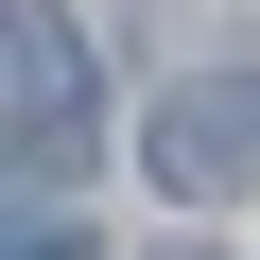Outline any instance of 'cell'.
<instances>
[{
  "label": "cell",
  "instance_id": "1",
  "mask_svg": "<svg viewBox=\"0 0 260 260\" xmlns=\"http://www.w3.org/2000/svg\"><path fill=\"white\" fill-rule=\"evenodd\" d=\"M0 139H18V208L104 156V70L70 35V0H0Z\"/></svg>",
  "mask_w": 260,
  "mask_h": 260
},
{
  "label": "cell",
  "instance_id": "2",
  "mask_svg": "<svg viewBox=\"0 0 260 260\" xmlns=\"http://www.w3.org/2000/svg\"><path fill=\"white\" fill-rule=\"evenodd\" d=\"M139 156H156V191H174V208L260 191V52H243V70H191V87L156 104V139H139Z\"/></svg>",
  "mask_w": 260,
  "mask_h": 260
},
{
  "label": "cell",
  "instance_id": "3",
  "mask_svg": "<svg viewBox=\"0 0 260 260\" xmlns=\"http://www.w3.org/2000/svg\"><path fill=\"white\" fill-rule=\"evenodd\" d=\"M18 260H87V225H35V208H18Z\"/></svg>",
  "mask_w": 260,
  "mask_h": 260
},
{
  "label": "cell",
  "instance_id": "4",
  "mask_svg": "<svg viewBox=\"0 0 260 260\" xmlns=\"http://www.w3.org/2000/svg\"><path fill=\"white\" fill-rule=\"evenodd\" d=\"M174 260H208V243H174Z\"/></svg>",
  "mask_w": 260,
  "mask_h": 260
}]
</instances>
